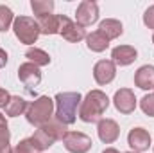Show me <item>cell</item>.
<instances>
[{
  "instance_id": "cell-1",
  "label": "cell",
  "mask_w": 154,
  "mask_h": 153,
  "mask_svg": "<svg viewBox=\"0 0 154 153\" xmlns=\"http://www.w3.org/2000/svg\"><path fill=\"white\" fill-rule=\"evenodd\" d=\"M109 106V97L102 90H90L86 97L81 101L79 119L82 122H99Z\"/></svg>"
},
{
  "instance_id": "cell-2",
  "label": "cell",
  "mask_w": 154,
  "mask_h": 153,
  "mask_svg": "<svg viewBox=\"0 0 154 153\" xmlns=\"http://www.w3.org/2000/svg\"><path fill=\"white\" fill-rule=\"evenodd\" d=\"M81 94L79 92H59L54 97L56 105V114L54 117L63 122L65 126H70L77 121V108L81 106Z\"/></svg>"
},
{
  "instance_id": "cell-3",
  "label": "cell",
  "mask_w": 154,
  "mask_h": 153,
  "mask_svg": "<svg viewBox=\"0 0 154 153\" xmlns=\"http://www.w3.org/2000/svg\"><path fill=\"white\" fill-rule=\"evenodd\" d=\"M54 108H56V105H54L52 97L39 96L32 103H29V106H27V112H25L27 122L36 126V128H41L43 124H47L54 117Z\"/></svg>"
},
{
  "instance_id": "cell-4",
  "label": "cell",
  "mask_w": 154,
  "mask_h": 153,
  "mask_svg": "<svg viewBox=\"0 0 154 153\" xmlns=\"http://www.w3.org/2000/svg\"><path fill=\"white\" fill-rule=\"evenodd\" d=\"M13 31L14 36L20 40V43L23 45H32L39 38V25L38 20L31 18V16H16L14 24H13Z\"/></svg>"
},
{
  "instance_id": "cell-5",
  "label": "cell",
  "mask_w": 154,
  "mask_h": 153,
  "mask_svg": "<svg viewBox=\"0 0 154 153\" xmlns=\"http://www.w3.org/2000/svg\"><path fill=\"white\" fill-rule=\"evenodd\" d=\"M63 144L70 153H88L93 146V141L82 132H68L63 139Z\"/></svg>"
},
{
  "instance_id": "cell-6",
  "label": "cell",
  "mask_w": 154,
  "mask_h": 153,
  "mask_svg": "<svg viewBox=\"0 0 154 153\" xmlns=\"http://www.w3.org/2000/svg\"><path fill=\"white\" fill-rule=\"evenodd\" d=\"M99 20V5L93 0H82L77 5L75 22L81 27H90Z\"/></svg>"
},
{
  "instance_id": "cell-7",
  "label": "cell",
  "mask_w": 154,
  "mask_h": 153,
  "mask_svg": "<svg viewBox=\"0 0 154 153\" xmlns=\"http://www.w3.org/2000/svg\"><path fill=\"white\" fill-rule=\"evenodd\" d=\"M59 34L63 36V40H66V41H70V43H77V41H81V40L86 38V31H84V27H81L77 22L74 20H70L68 16H65V15H59Z\"/></svg>"
},
{
  "instance_id": "cell-8",
  "label": "cell",
  "mask_w": 154,
  "mask_h": 153,
  "mask_svg": "<svg viewBox=\"0 0 154 153\" xmlns=\"http://www.w3.org/2000/svg\"><path fill=\"white\" fill-rule=\"evenodd\" d=\"M113 105L115 108L124 115H129L136 108V96L131 88H120L113 96Z\"/></svg>"
},
{
  "instance_id": "cell-9",
  "label": "cell",
  "mask_w": 154,
  "mask_h": 153,
  "mask_svg": "<svg viewBox=\"0 0 154 153\" xmlns=\"http://www.w3.org/2000/svg\"><path fill=\"white\" fill-rule=\"evenodd\" d=\"M116 76V65L111 60H100L95 63L93 67V77L97 81V85L104 86V85H109Z\"/></svg>"
},
{
  "instance_id": "cell-10",
  "label": "cell",
  "mask_w": 154,
  "mask_h": 153,
  "mask_svg": "<svg viewBox=\"0 0 154 153\" xmlns=\"http://www.w3.org/2000/svg\"><path fill=\"white\" fill-rule=\"evenodd\" d=\"M127 144L131 146V151L143 153L151 146V133L145 128H133L127 135Z\"/></svg>"
},
{
  "instance_id": "cell-11",
  "label": "cell",
  "mask_w": 154,
  "mask_h": 153,
  "mask_svg": "<svg viewBox=\"0 0 154 153\" xmlns=\"http://www.w3.org/2000/svg\"><path fill=\"white\" fill-rule=\"evenodd\" d=\"M97 133L104 144H113L120 137V126L113 119H100L97 122Z\"/></svg>"
},
{
  "instance_id": "cell-12",
  "label": "cell",
  "mask_w": 154,
  "mask_h": 153,
  "mask_svg": "<svg viewBox=\"0 0 154 153\" xmlns=\"http://www.w3.org/2000/svg\"><path fill=\"white\" fill-rule=\"evenodd\" d=\"M18 79L27 86V88H32V86H38L41 83V72H39V67L25 61L18 67Z\"/></svg>"
},
{
  "instance_id": "cell-13",
  "label": "cell",
  "mask_w": 154,
  "mask_h": 153,
  "mask_svg": "<svg viewBox=\"0 0 154 153\" xmlns=\"http://www.w3.org/2000/svg\"><path fill=\"white\" fill-rule=\"evenodd\" d=\"M136 58H138V50L133 45H118L111 50V61L120 67L131 65Z\"/></svg>"
},
{
  "instance_id": "cell-14",
  "label": "cell",
  "mask_w": 154,
  "mask_h": 153,
  "mask_svg": "<svg viewBox=\"0 0 154 153\" xmlns=\"http://www.w3.org/2000/svg\"><path fill=\"white\" fill-rule=\"evenodd\" d=\"M134 85L142 90H154V65H143L134 72Z\"/></svg>"
},
{
  "instance_id": "cell-15",
  "label": "cell",
  "mask_w": 154,
  "mask_h": 153,
  "mask_svg": "<svg viewBox=\"0 0 154 153\" xmlns=\"http://www.w3.org/2000/svg\"><path fill=\"white\" fill-rule=\"evenodd\" d=\"M99 31L111 41V40H116L118 36H122V33H124V25H122V22L116 20V18H106V20L100 22Z\"/></svg>"
},
{
  "instance_id": "cell-16",
  "label": "cell",
  "mask_w": 154,
  "mask_h": 153,
  "mask_svg": "<svg viewBox=\"0 0 154 153\" xmlns=\"http://www.w3.org/2000/svg\"><path fill=\"white\" fill-rule=\"evenodd\" d=\"M41 130L54 141V142H57V141H63L65 139V135L68 133V130H66V126L63 124V122H59L56 117H52L47 124H43L41 126Z\"/></svg>"
},
{
  "instance_id": "cell-17",
  "label": "cell",
  "mask_w": 154,
  "mask_h": 153,
  "mask_svg": "<svg viewBox=\"0 0 154 153\" xmlns=\"http://www.w3.org/2000/svg\"><path fill=\"white\" fill-rule=\"evenodd\" d=\"M59 15H47V16H39L38 25L41 34H59Z\"/></svg>"
},
{
  "instance_id": "cell-18",
  "label": "cell",
  "mask_w": 154,
  "mask_h": 153,
  "mask_svg": "<svg viewBox=\"0 0 154 153\" xmlns=\"http://www.w3.org/2000/svg\"><path fill=\"white\" fill-rule=\"evenodd\" d=\"M86 47H88L91 52H104V50L109 47V40L97 29V31L86 34Z\"/></svg>"
},
{
  "instance_id": "cell-19",
  "label": "cell",
  "mask_w": 154,
  "mask_h": 153,
  "mask_svg": "<svg viewBox=\"0 0 154 153\" xmlns=\"http://www.w3.org/2000/svg\"><path fill=\"white\" fill-rule=\"evenodd\" d=\"M27 106H29V103H27L23 97H20V96H11V99H9V103H7V106H5V115H7V117H18V115H22V114L27 112Z\"/></svg>"
},
{
  "instance_id": "cell-20",
  "label": "cell",
  "mask_w": 154,
  "mask_h": 153,
  "mask_svg": "<svg viewBox=\"0 0 154 153\" xmlns=\"http://www.w3.org/2000/svg\"><path fill=\"white\" fill-rule=\"evenodd\" d=\"M25 58L29 60V63H32V65H36V67H47V65L50 63V56H48V52H45L43 49H38V47H31V49H27Z\"/></svg>"
},
{
  "instance_id": "cell-21",
  "label": "cell",
  "mask_w": 154,
  "mask_h": 153,
  "mask_svg": "<svg viewBox=\"0 0 154 153\" xmlns=\"http://www.w3.org/2000/svg\"><path fill=\"white\" fill-rule=\"evenodd\" d=\"M31 139V142H32V146L36 148V151H45V150H48L50 146H54V141L41 130V128H38L36 132H34V135L32 137H29Z\"/></svg>"
},
{
  "instance_id": "cell-22",
  "label": "cell",
  "mask_w": 154,
  "mask_h": 153,
  "mask_svg": "<svg viewBox=\"0 0 154 153\" xmlns=\"http://www.w3.org/2000/svg\"><path fill=\"white\" fill-rule=\"evenodd\" d=\"M31 9L36 16H47V15H52L54 11V2L52 0H32L31 2Z\"/></svg>"
},
{
  "instance_id": "cell-23",
  "label": "cell",
  "mask_w": 154,
  "mask_h": 153,
  "mask_svg": "<svg viewBox=\"0 0 154 153\" xmlns=\"http://www.w3.org/2000/svg\"><path fill=\"white\" fill-rule=\"evenodd\" d=\"M14 24V15L7 5H0V31L5 33Z\"/></svg>"
},
{
  "instance_id": "cell-24",
  "label": "cell",
  "mask_w": 154,
  "mask_h": 153,
  "mask_svg": "<svg viewBox=\"0 0 154 153\" xmlns=\"http://www.w3.org/2000/svg\"><path fill=\"white\" fill-rule=\"evenodd\" d=\"M0 153H11V132L7 126H0Z\"/></svg>"
},
{
  "instance_id": "cell-25",
  "label": "cell",
  "mask_w": 154,
  "mask_h": 153,
  "mask_svg": "<svg viewBox=\"0 0 154 153\" xmlns=\"http://www.w3.org/2000/svg\"><path fill=\"white\" fill-rule=\"evenodd\" d=\"M140 108L142 112L149 117H154V94H145L140 101Z\"/></svg>"
},
{
  "instance_id": "cell-26",
  "label": "cell",
  "mask_w": 154,
  "mask_h": 153,
  "mask_svg": "<svg viewBox=\"0 0 154 153\" xmlns=\"http://www.w3.org/2000/svg\"><path fill=\"white\" fill-rule=\"evenodd\" d=\"M11 153H38V151H36V148L32 146L31 139H23V141H20V142L11 150Z\"/></svg>"
},
{
  "instance_id": "cell-27",
  "label": "cell",
  "mask_w": 154,
  "mask_h": 153,
  "mask_svg": "<svg viewBox=\"0 0 154 153\" xmlns=\"http://www.w3.org/2000/svg\"><path fill=\"white\" fill-rule=\"evenodd\" d=\"M143 24H145V27L154 29V5L147 7V11L143 13Z\"/></svg>"
},
{
  "instance_id": "cell-28",
  "label": "cell",
  "mask_w": 154,
  "mask_h": 153,
  "mask_svg": "<svg viewBox=\"0 0 154 153\" xmlns=\"http://www.w3.org/2000/svg\"><path fill=\"white\" fill-rule=\"evenodd\" d=\"M9 99H11V94L5 88H0V108H5L7 103H9Z\"/></svg>"
},
{
  "instance_id": "cell-29",
  "label": "cell",
  "mask_w": 154,
  "mask_h": 153,
  "mask_svg": "<svg viewBox=\"0 0 154 153\" xmlns=\"http://www.w3.org/2000/svg\"><path fill=\"white\" fill-rule=\"evenodd\" d=\"M7 60H9V58H7V52H5L4 49H0V69H4V67L7 65Z\"/></svg>"
},
{
  "instance_id": "cell-30",
  "label": "cell",
  "mask_w": 154,
  "mask_h": 153,
  "mask_svg": "<svg viewBox=\"0 0 154 153\" xmlns=\"http://www.w3.org/2000/svg\"><path fill=\"white\" fill-rule=\"evenodd\" d=\"M0 126H7V121H5V115L0 114Z\"/></svg>"
},
{
  "instance_id": "cell-31",
  "label": "cell",
  "mask_w": 154,
  "mask_h": 153,
  "mask_svg": "<svg viewBox=\"0 0 154 153\" xmlns=\"http://www.w3.org/2000/svg\"><path fill=\"white\" fill-rule=\"evenodd\" d=\"M102 153H120V151H118V150H115V148H106Z\"/></svg>"
},
{
  "instance_id": "cell-32",
  "label": "cell",
  "mask_w": 154,
  "mask_h": 153,
  "mask_svg": "<svg viewBox=\"0 0 154 153\" xmlns=\"http://www.w3.org/2000/svg\"><path fill=\"white\" fill-rule=\"evenodd\" d=\"M152 43H154V34H152Z\"/></svg>"
},
{
  "instance_id": "cell-33",
  "label": "cell",
  "mask_w": 154,
  "mask_h": 153,
  "mask_svg": "<svg viewBox=\"0 0 154 153\" xmlns=\"http://www.w3.org/2000/svg\"><path fill=\"white\" fill-rule=\"evenodd\" d=\"M127 153H134V151H127Z\"/></svg>"
}]
</instances>
